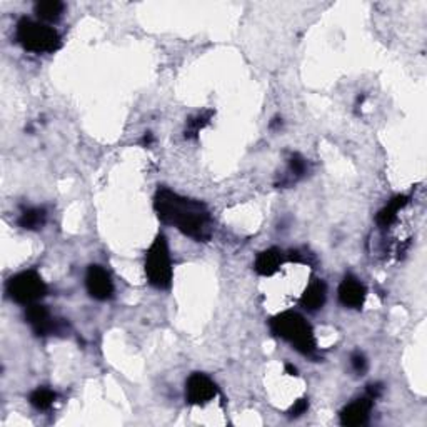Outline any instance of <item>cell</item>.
Returning <instances> with one entry per match:
<instances>
[{
	"mask_svg": "<svg viewBox=\"0 0 427 427\" xmlns=\"http://www.w3.org/2000/svg\"><path fill=\"white\" fill-rule=\"evenodd\" d=\"M289 170H291L292 175L296 178H302L307 170V162L301 154H292L291 159H289Z\"/></svg>",
	"mask_w": 427,
	"mask_h": 427,
	"instance_id": "cell-18",
	"label": "cell"
},
{
	"mask_svg": "<svg viewBox=\"0 0 427 427\" xmlns=\"http://www.w3.org/2000/svg\"><path fill=\"white\" fill-rule=\"evenodd\" d=\"M351 367L356 374H359V376L364 374V372L367 371L366 356L362 354V352H354V354L351 356Z\"/></svg>",
	"mask_w": 427,
	"mask_h": 427,
	"instance_id": "cell-19",
	"label": "cell"
},
{
	"mask_svg": "<svg viewBox=\"0 0 427 427\" xmlns=\"http://www.w3.org/2000/svg\"><path fill=\"white\" fill-rule=\"evenodd\" d=\"M286 371H287V374H289V376H297V374H299L297 367H296V366H292L291 362H287V364H286Z\"/></svg>",
	"mask_w": 427,
	"mask_h": 427,
	"instance_id": "cell-22",
	"label": "cell"
},
{
	"mask_svg": "<svg viewBox=\"0 0 427 427\" xmlns=\"http://www.w3.org/2000/svg\"><path fill=\"white\" fill-rule=\"evenodd\" d=\"M284 257H286V255H284L282 250L277 247L262 250V252H259L257 257H255L254 271L257 272L259 276H264V277L274 276V274L279 271V267L282 266Z\"/></svg>",
	"mask_w": 427,
	"mask_h": 427,
	"instance_id": "cell-11",
	"label": "cell"
},
{
	"mask_svg": "<svg viewBox=\"0 0 427 427\" xmlns=\"http://www.w3.org/2000/svg\"><path fill=\"white\" fill-rule=\"evenodd\" d=\"M411 197H407V195H396V197H392L389 200V204L384 205L379 212L376 215V222L379 227L386 229L392 225L397 220V214L401 212L402 209L406 207L407 204H409Z\"/></svg>",
	"mask_w": 427,
	"mask_h": 427,
	"instance_id": "cell-13",
	"label": "cell"
},
{
	"mask_svg": "<svg viewBox=\"0 0 427 427\" xmlns=\"http://www.w3.org/2000/svg\"><path fill=\"white\" fill-rule=\"evenodd\" d=\"M274 336L284 339L294 349L304 356H314L317 351V342L314 331L306 319L296 311L277 314L269 322Z\"/></svg>",
	"mask_w": 427,
	"mask_h": 427,
	"instance_id": "cell-2",
	"label": "cell"
},
{
	"mask_svg": "<svg viewBox=\"0 0 427 427\" xmlns=\"http://www.w3.org/2000/svg\"><path fill=\"white\" fill-rule=\"evenodd\" d=\"M145 276L150 286L160 289V291H165L173 284V259H170V250L165 235H157L149 250H147Z\"/></svg>",
	"mask_w": 427,
	"mask_h": 427,
	"instance_id": "cell-4",
	"label": "cell"
},
{
	"mask_svg": "<svg viewBox=\"0 0 427 427\" xmlns=\"http://www.w3.org/2000/svg\"><path fill=\"white\" fill-rule=\"evenodd\" d=\"M326 297H327L326 282L321 281V279H314V281L306 287V291L302 292L299 304H301V307L306 309V311L316 312L319 309H322L324 304H326Z\"/></svg>",
	"mask_w": 427,
	"mask_h": 427,
	"instance_id": "cell-12",
	"label": "cell"
},
{
	"mask_svg": "<svg viewBox=\"0 0 427 427\" xmlns=\"http://www.w3.org/2000/svg\"><path fill=\"white\" fill-rule=\"evenodd\" d=\"M210 119H212V110H205L200 112L197 115L189 117L187 127H185V139H195L199 132L202 130L205 125H209Z\"/></svg>",
	"mask_w": 427,
	"mask_h": 427,
	"instance_id": "cell-17",
	"label": "cell"
},
{
	"mask_svg": "<svg viewBox=\"0 0 427 427\" xmlns=\"http://www.w3.org/2000/svg\"><path fill=\"white\" fill-rule=\"evenodd\" d=\"M382 392H384V386H382L381 382H376V384L367 386V397H371L372 401L379 399V397L382 396Z\"/></svg>",
	"mask_w": 427,
	"mask_h": 427,
	"instance_id": "cell-21",
	"label": "cell"
},
{
	"mask_svg": "<svg viewBox=\"0 0 427 427\" xmlns=\"http://www.w3.org/2000/svg\"><path fill=\"white\" fill-rule=\"evenodd\" d=\"M86 289L96 301H109L114 294V282L104 267L92 264L86 274Z\"/></svg>",
	"mask_w": 427,
	"mask_h": 427,
	"instance_id": "cell-8",
	"label": "cell"
},
{
	"mask_svg": "<svg viewBox=\"0 0 427 427\" xmlns=\"http://www.w3.org/2000/svg\"><path fill=\"white\" fill-rule=\"evenodd\" d=\"M6 291L14 302L31 306L47 296L48 287L37 271H24L9 279Z\"/></svg>",
	"mask_w": 427,
	"mask_h": 427,
	"instance_id": "cell-5",
	"label": "cell"
},
{
	"mask_svg": "<svg viewBox=\"0 0 427 427\" xmlns=\"http://www.w3.org/2000/svg\"><path fill=\"white\" fill-rule=\"evenodd\" d=\"M63 11H66V6L61 0H43V2H37L36 7H34L36 16L43 24L57 22L62 17Z\"/></svg>",
	"mask_w": 427,
	"mask_h": 427,
	"instance_id": "cell-14",
	"label": "cell"
},
{
	"mask_svg": "<svg viewBox=\"0 0 427 427\" xmlns=\"http://www.w3.org/2000/svg\"><path fill=\"white\" fill-rule=\"evenodd\" d=\"M307 409H309V401L307 399H299V401H296V404L291 407V411H289V416L299 417V416L306 414Z\"/></svg>",
	"mask_w": 427,
	"mask_h": 427,
	"instance_id": "cell-20",
	"label": "cell"
},
{
	"mask_svg": "<svg viewBox=\"0 0 427 427\" xmlns=\"http://www.w3.org/2000/svg\"><path fill=\"white\" fill-rule=\"evenodd\" d=\"M26 321L38 337H47L62 331L63 324L52 316L51 311L41 302L31 304L26 309Z\"/></svg>",
	"mask_w": 427,
	"mask_h": 427,
	"instance_id": "cell-6",
	"label": "cell"
},
{
	"mask_svg": "<svg viewBox=\"0 0 427 427\" xmlns=\"http://www.w3.org/2000/svg\"><path fill=\"white\" fill-rule=\"evenodd\" d=\"M339 302L347 309H361L366 302L367 289L359 279L354 276H346L337 291Z\"/></svg>",
	"mask_w": 427,
	"mask_h": 427,
	"instance_id": "cell-9",
	"label": "cell"
},
{
	"mask_svg": "<svg viewBox=\"0 0 427 427\" xmlns=\"http://www.w3.org/2000/svg\"><path fill=\"white\" fill-rule=\"evenodd\" d=\"M57 394L52 389H47V387H38L29 397V402H31L32 407H36L37 411H48L51 407L56 404Z\"/></svg>",
	"mask_w": 427,
	"mask_h": 427,
	"instance_id": "cell-16",
	"label": "cell"
},
{
	"mask_svg": "<svg viewBox=\"0 0 427 427\" xmlns=\"http://www.w3.org/2000/svg\"><path fill=\"white\" fill-rule=\"evenodd\" d=\"M152 142H154V137H152V134L149 132V134H145V135H144V139H142V144L149 147V145L152 144Z\"/></svg>",
	"mask_w": 427,
	"mask_h": 427,
	"instance_id": "cell-23",
	"label": "cell"
},
{
	"mask_svg": "<svg viewBox=\"0 0 427 427\" xmlns=\"http://www.w3.org/2000/svg\"><path fill=\"white\" fill-rule=\"evenodd\" d=\"M219 394V387L209 376L194 372L185 382V399L192 406H205Z\"/></svg>",
	"mask_w": 427,
	"mask_h": 427,
	"instance_id": "cell-7",
	"label": "cell"
},
{
	"mask_svg": "<svg viewBox=\"0 0 427 427\" xmlns=\"http://www.w3.org/2000/svg\"><path fill=\"white\" fill-rule=\"evenodd\" d=\"M47 220V212L42 207L26 209L19 217V225L26 230H38L43 227Z\"/></svg>",
	"mask_w": 427,
	"mask_h": 427,
	"instance_id": "cell-15",
	"label": "cell"
},
{
	"mask_svg": "<svg viewBox=\"0 0 427 427\" xmlns=\"http://www.w3.org/2000/svg\"><path fill=\"white\" fill-rule=\"evenodd\" d=\"M372 406H374V401L371 397H361V399H356L351 404H347L344 409L341 411V424L347 426V427H357V426H364L367 421H369Z\"/></svg>",
	"mask_w": 427,
	"mask_h": 427,
	"instance_id": "cell-10",
	"label": "cell"
},
{
	"mask_svg": "<svg viewBox=\"0 0 427 427\" xmlns=\"http://www.w3.org/2000/svg\"><path fill=\"white\" fill-rule=\"evenodd\" d=\"M16 38L21 46L34 53H53L62 46V38L48 24L22 17L16 26Z\"/></svg>",
	"mask_w": 427,
	"mask_h": 427,
	"instance_id": "cell-3",
	"label": "cell"
},
{
	"mask_svg": "<svg viewBox=\"0 0 427 427\" xmlns=\"http://www.w3.org/2000/svg\"><path fill=\"white\" fill-rule=\"evenodd\" d=\"M277 125H282V119H279V117H276L274 122H271V129H276Z\"/></svg>",
	"mask_w": 427,
	"mask_h": 427,
	"instance_id": "cell-24",
	"label": "cell"
},
{
	"mask_svg": "<svg viewBox=\"0 0 427 427\" xmlns=\"http://www.w3.org/2000/svg\"><path fill=\"white\" fill-rule=\"evenodd\" d=\"M154 209L162 224L173 225L197 242L212 237V217L202 202L179 195L170 189H159L154 197Z\"/></svg>",
	"mask_w": 427,
	"mask_h": 427,
	"instance_id": "cell-1",
	"label": "cell"
}]
</instances>
